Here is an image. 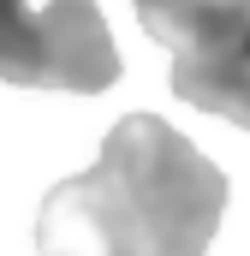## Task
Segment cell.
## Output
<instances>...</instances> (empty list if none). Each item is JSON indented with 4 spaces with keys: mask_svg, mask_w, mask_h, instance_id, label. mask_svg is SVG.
I'll return each mask as SVG.
<instances>
[{
    "mask_svg": "<svg viewBox=\"0 0 250 256\" xmlns=\"http://www.w3.org/2000/svg\"><path fill=\"white\" fill-rule=\"evenodd\" d=\"M149 36L173 54V96L250 131V0H173Z\"/></svg>",
    "mask_w": 250,
    "mask_h": 256,
    "instance_id": "obj_3",
    "label": "cell"
},
{
    "mask_svg": "<svg viewBox=\"0 0 250 256\" xmlns=\"http://www.w3.org/2000/svg\"><path fill=\"white\" fill-rule=\"evenodd\" d=\"M226 214V173L155 114H125L96 167L42 196V256H202Z\"/></svg>",
    "mask_w": 250,
    "mask_h": 256,
    "instance_id": "obj_1",
    "label": "cell"
},
{
    "mask_svg": "<svg viewBox=\"0 0 250 256\" xmlns=\"http://www.w3.org/2000/svg\"><path fill=\"white\" fill-rule=\"evenodd\" d=\"M0 78L18 90H78L102 96L120 84V48L96 0H0Z\"/></svg>",
    "mask_w": 250,
    "mask_h": 256,
    "instance_id": "obj_2",
    "label": "cell"
}]
</instances>
